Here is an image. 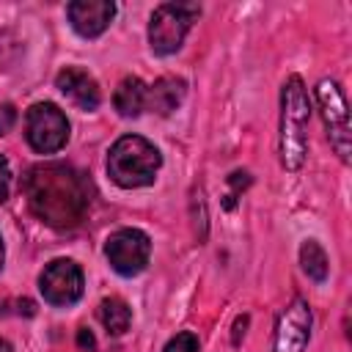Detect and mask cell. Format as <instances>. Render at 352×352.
<instances>
[{"instance_id": "6da1fadb", "label": "cell", "mask_w": 352, "mask_h": 352, "mask_svg": "<svg viewBox=\"0 0 352 352\" xmlns=\"http://www.w3.org/2000/svg\"><path fill=\"white\" fill-rule=\"evenodd\" d=\"M25 198L36 217L55 228H74L82 223L91 187L80 170L63 162L36 165L25 176Z\"/></svg>"}, {"instance_id": "7a4b0ae2", "label": "cell", "mask_w": 352, "mask_h": 352, "mask_svg": "<svg viewBox=\"0 0 352 352\" xmlns=\"http://www.w3.org/2000/svg\"><path fill=\"white\" fill-rule=\"evenodd\" d=\"M308 118H311V102L305 82L292 74L286 77L280 88V138H278V154L280 165L286 170H300L308 154Z\"/></svg>"}, {"instance_id": "3957f363", "label": "cell", "mask_w": 352, "mask_h": 352, "mask_svg": "<svg viewBox=\"0 0 352 352\" xmlns=\"http://www.w3.org/2000/svg\"><path fill=\"white\" fill-rule=\"evenodd\" d=\"M162 157L154 143L140 135H124L110 146L107 154V173L118 187H146L157 179Z\"/></svg>"}, {"instance_id": "277c9868", "label": "cell", "mask_w": 352, "mask_h": 352, "mask_svg": "<svg viewBox=\"0 0 352 352\" xmlns=\"http://www.w3.org/2000/svg\"><path fill=\"white\" fill-rule=\"evenodd\" d=\"M198 3H162L154 8L148 22V44L157 55H170L182 47L187 30L198 19Z\"/></svg>"}, {"instance_id": "5b68a950", "label": "cell", "mask_w": 352, "mask_h": 352, "mask_svg": "<svg viewBox=\"0 0 352 352\" xmlns=\"http://www.w3.org/2000/svg\"><path fill=\"white\" fill-rule=\"evenodd\" d=\"M25 138L33 151L38 154H55L69 140V121L63 110L52 102H36L30 104L25 116Z\"/></svg>"}, {"instance_id": "8992f818", "label": "cell", "mask_w": 352, "mask_h": 352, "mask_svg": "<svg viewBox=\"0 0 352 352\" xmlns=\"http://www.w3.org/2000/svg\"><path fill=\"white\" fill-rule=\"evenodd\" d=\"M316 102L322 110V121L327 126V138L333 151L338 154L341 162H349L352 154V129H349V110H346V99L338 88L336 80H322L316 85Z\"/></svg>"}, {"instance_id": "52a82bcc", "label": "cell", "mask_w": 352, "mask_h": 352, "mask_svg": "<svg viewBox=\"0 0 352 352\" xmlns=\"http://www.w3.org/2000/svg\"><path fill=\"white\" fill-rule=\"evenodd\" d=\"M104 256L118 275L132 278L146 270L148 256H151V239L140 228H118L116 234L107 236Z\"/></svg>"}, {"instance_id": "ba28073f", "label": "cell", "mask_w": 352, "mask_h": 352, "mask_svg": "<svg viewBox=\"0 0 352 352\" xmlns=\"http://www.w3.org/2000/svg\"><path fill=\"white\" fill-rule=\"evenodd\" d=\"M38 289L50 305L66 308L82 297V270L72 258H55L44 267Z\"/></svg>"}, {"instance_id": "9c48e42d", "label": "cell", "mask_w": 352, "mask_h": 352, "mask_svg": "<svg viewBox=\"0 0 352 352\" xmlns=\"http://www.w3.org/2000/svg\"><path fill=\"white\" fill-rule=\"evenodd\" d=\"M311 338V305L294 297L278 316L272 352H305Z\"/></svg>"}, {"instance_id": "30bf717a", "label": "cell", "mask_w": 352, "mask_h": 352, "mask_svg": "<svg viewBox=\"0 0 352 352\" xmlns=\"http://www.w3.org/2000/svg\"><path fill=\"white\" fill-rule=\"evenodd\" d=\"M66 16L82 38H96L107 30L110 19L116 16V3H110V0H74L66 6Z\"/></svg>"}, {"instance_id": "8fae6325", "label": "cell", "mask_w": 352, "mask_h": 352, "mask_svg": "<svg viewBox=\"0 0 352 352\" xmlns=\"http://www.w3.org/2000/svg\"><path fill=\"white\" fill-rule=\"evenodd\" d=\"M55 85H58V91H60L72 104H77L80 110H96L99 102H102L99 85H96V80H94L85 69L66 66L63 72H58Z\"/></svg>"}, {"instance_id": "7c38bea8", "label": "cell", "mask_w": 352, "mask_h": 352, "mask_svg": "<svg viewBox=\"0 0 352 352\" xmlns=\"http://www.w3.org/2000/svg\"><path fill=\"white\" fill-rule=\"evenodd\" d=\"M184 91H187V85H184L182 77H160L146 91V107L160 113V116H168V113H173L182 104Z\"/></svg>"}, {"instance_id": "4fadbf2b", "label": "cell", "mask_w": 352, "mask_h": 352, "mask_svg": "<svg viewBox=\"0 0 352 352\" xmlns=\"http://www.w3.org/2000/svg\"><path fill=\"white\" fill-rule=\"evenodd\" d=\"M146 85L140 77H124L113 94V104L118 110V116L124 118H135L146 110Z\"/></svg>"}, {"instance_id": "5bb4252c", "label": "cell", "mask_w": 352, "mask_h": 352, "mask_svg": "<svg viewBox=\"0 0 352 352\" xmlns=\"http://www.w3.org/2000/svg\"><path fill=\"white\" fill-rule=\"evenodd\" d=\"M99 319H102V324L107 327V333L121 336V333L129 330L132 308H129L121 297H107V300H102V305H99Z\"/></svg>"}, {"instance_id": "9a60e30c", "label": "cell", "mask_w": 352, "mask_h": 352, "mask_svg": "<svg viewBox=\"0 0 352 352\" xmlns=\"http://www.w3.org/2000/svg\"><path fill=\"white\" fill-rule=\"evenodd\" d=\"M300 264H302V272H305L311 280L322 283V280L327 278V253L322 250L319 242L305 239V242L300 245Z\"/></svg>"}, {"instance_id": "2e32d148", "label": "cell", "mask_w": 352, "mask_h": 352, "mask_svg": "<svg viewBox=\"0 0 352 352\" xmlns=\"http://www.w3.org/2000/svg\"><path fill=\"white\" fill-rule=\"evenodd\" d=\"M162 352H198V336H195V333H190V330L176 333V336L165 344V349H162Z\"/></svg>"}, {"instance_id": "e0dca14e", "label": "cell", "mask_w": 352, "mask_h": 352, "mask_svg": "<svg viewBox=\"0 0 352 352\" xmlns=\"http://www.w3.org/2000/svg\"><path fill=\"white\" fill-rule=\"evenodd\" d=\"M14 124H16V107L8 102L0 104V135H8Z\"/></svg>"}, {"instance_id": "ac0fdd59", "label": "cell", "mask_w": 352, "mask_h": 352, "mask_svg": "<svg viewBox=\"0 0 352 352\" xmlns=\"http://www.w3.org/2000/svg\"><path fill=\"white\" fill-rule=\"evenodd\" d=\"M8 182H11V170H8L6 157L0 154V201H6V195H8Z\"/></svg>"}, {"instance_id": "d6986e66", "label": "cell", "mask_w": 352, "mask_h": 352, "mask_svg": "<svg viewBox=\"0 0 352 352\" xmlns=\"http://www.w3.org/2000/svg\"><path fill=\"white\" fill-rule=\"evenodd\" d=\"M77 344H80V349H85V352H94V346H96V341H94V333H91L88 327H80V330H77Z\"/></svg>"}, {"instance_id": "ffe728a7", "label": "cell", "mask_w": 352, "mask_h": 352, "mask_svg": "<svg viewBox=\"0 0 352 352\" xmlns=\"http://www.w3.org/2000/svg\"><path fill=\"white\" fill-rule=\"evenodd\" d=\"M0 352H14V346H11V344H8L3 336H0Z\"/></svg>"}, {"instance_id": "44dd1931", "label": "cell", "mask_w": 352, "mask_h": 352, "mask_svg": "<svg viewBox=\"0 0 352 352\" xmlns=\"http://www.w3.org/2000/svg\"><path fill=\"white\" fill-rule=\"evenodd\" d=\"M3 258H6V250H3V236H0V270H3Z\"/></svg>"}]
</instances>
